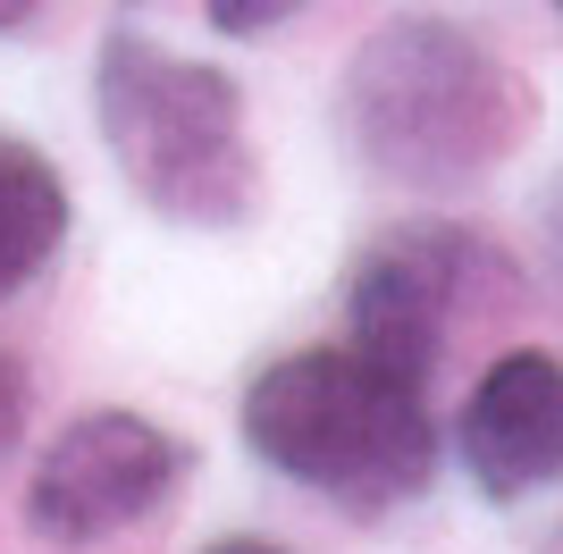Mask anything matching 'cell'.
<instances>
[{
	"instance_id": "cell-5",
	"label": "cell",
	"mask_w": 563,
	"mask_h": 554,
	"mask_svg": "<svg viewBox=\"0 0 563 554\" xmlns=\"http://www.w3.org/2000/svg\"><path fill=\"white\" fill-rule=\"evenodd\" d=\"M463 269H471V244L454 228H396L353 269V295H345L353 336L345 345H362L371 362L429 387L438 345L454 328V302H463Z\"/></svg>"
},
{
	"instance_id": "cell-8",
	"label": "cell",
	"mask_w": 563,
	"mask_h": 554,
	"mask_svg": "<svg viewBox=\"0 0 563 554\" xmlns=\"http://www.w3.org/2000/svg\"><path fill=\"white\" fill-rule=\"evenodd\" d=\"M202 9H211V25H219V34H261V25L295 18L303 0H202Z\"/></svg>"
},
{
	"instance_id": "cell-1",
	"label": "cell",
	"mask_w": 563,
	"mask_h": 554,
	"mask_svg": "<svg viewBox=\"0 0 563 554\" xmlns=\"http://www.w3.org/2000/svg\"><path fill=\"white\" fill-rule=\"evenodd\" d=\"M336 118L362 168L421 185V193H454L530 135L539 101L479 34L438 18H396L353 51Z\"/></svg>"
},
{
	"instance_id": "cell-7",
	"label": "cell",
	"mask_w": 563,
	"mask_h": 554,
	"mask_svg": "<svg viewBox=\"0 0 563 554\" xmlns=\"http://www.w3.org/2000/svg\"><path fill=\"white\" fill-rule=\"evenodd\" d=\"M68 244V185L34 143L0 135V295H18L25 277Z\"/></svg>"
},
{
	"instance_id": "cell-3",
	"label": "cell",
	"mask_w": 563,
	"mask_h": 554,
	"mask_svg": "<svg viewBox=\"0 0 563 554\" xmlns=\"http://www.w3.org/2000/svg\"><path fill=\"white\" fill-rule=\"evenodd\" d=\"M93 110L118 177L177 228H244L261 202V160L244 143L235 76L177 59L152 34H101Z\"/></svg>"
},
{
	"instance_id": "cell-10",
	"label": "cell",
	"mask_w": 563,
	"mask_h": 554,
	"mask_svg": "<svg viewBox=\"0 0 563 554\" xmlns=\"http://www.w3.org/2000/svg\"><path fill=\"white\" fill-rule=\"evenodd\" d=\"M34 9H43V0H0V34H18V25H34Z\"/></svg>"
},
{
	"instance_id": "cell-12",
	"label": "cell",
	"mask_w": 563,
	"mask_h": 554,
	"mask_svg": "<svg viewBox=\"0 0 563 554\" xmlns=\"http://www.w3.org/2000/svg\"><path fill=\"white\" fill-rule=\"evenodd\" d=\"M555 9H563V0H555Z\"/></svg>"
},
{
	"instance_id": "cell-6",
	"label": "cell",
	"mask_w": 563,
	"mask_h": 554,
	"mask_svg": "<svg viewBox=\"0 0 563 554\" xmlns=\"http://www.w3.org/2000/svg\"><path fill=\"white\" fill-rule=\"evenodd\" d=\"M454 454H463L471 487L514 505L563 479V362L555 353H505L479 369V387L463 395L454 420Z\"/></svg>"
},
{
	"instance_id": "cell-4",
	"label": "cell",
	"mask_w": 563,
	"mask_h": 554,
	"mask_svg": "<svg viewBox=\"0 0 563 554\" xmlns=\"http://www.w3.org/2000/svg\"><path fill=\"white\" fill-rule=\"evenodd\" d=\"M186 479V445L143 412H85L43 445L25 479V530L43 546H101L135 530Z\"/></svg>"
},
{
	"instance_id": "cell-11",
	"label": "cell",
	"mask_w": 563,
	"mask_h": 554,
	"mask_svg": "<svg viewBox=\"0 0 563 554\" xmlns=\"http://www.w3.org/2000/svg\"><path fill=\"white\" fill-rule=\"evenodd\" d=\"M202 554H286V546H261V538H219V546H202Z\"/></svg>"
},
{
	"instance_id": "cell-2",
	"label": "cell",
	"mask_w": 563,
	"mask_h": 554,
	"mask_svg": "<svg viewBox=\"0 0 563 554\" xmlns=\"http://www.w3.org/2000/svg\"><path fill=\"white\" fill-rule=\"evenodd\" d=\"M244 445L278 479L336 496L353 512L404 505L438 470V429H429L421 378L371 362L362 345H311L269 362L244 387Z\"/></svg>"
},
{
	"instance_id": "cell-9",
	"label": "cell",
	"mask_w": 563,
	"mask_h": 554,
	"mask_svg": "<svg viewBox=\"0 0 563 554\" xmlns=\"http://www.w3.org/2000/svg\"><path fill=\"white\" fill-rule=\"evenodd\" d=\"M18 429H25V378H18V362L0 353V454L18 445Z\"/></svg>"
}]
</instances>
